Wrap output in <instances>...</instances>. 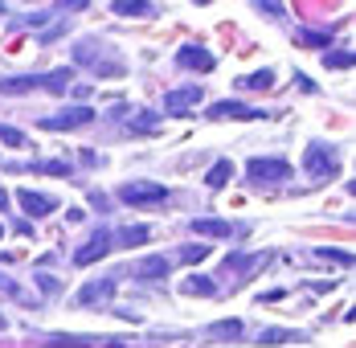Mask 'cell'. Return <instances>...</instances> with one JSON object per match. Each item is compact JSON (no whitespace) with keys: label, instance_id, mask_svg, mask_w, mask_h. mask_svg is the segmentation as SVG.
<instances>
[{"label":"cell","instance_id":"1","mask_svg":"<svg viewBox=\"0 0 356 348\" xmlns=\"http://www.w3.org/2000/svg\"><path fill=\"white\" fill-rule=\"evenodd\" d=\"M303 173L316 176V180H327V176L340 173V160H336V152H332L327 143H307V152H303Z\"/></svg>","mask_w":356,"mask_h":348},{"label":"cell","instance_id":"2","mask_svg":"<svg viewBox=\"0 0 356 348\" xmlns=\"http://www.w3.org/2000/svg\"><path fill=\"white\" fill-rule=\"evenodd\" d=\"M119 201H127V205H164V201H168V189H164V184H152V180L123 184V189H119Z\"/></svg>","mask_w":356,"mask_h":348},{"label":"cell","instance_id":"3","mask_svg":"<svg viewBox=\"0 0 356 348\" xmlns=\"http://www.w3.org/2000/svg\"><path fill=\"white\" fill-rule=\"evenodd\" d=\"M246 176L254 184H279V180L291 176V164L286 160H270V156H258V160L246 164Z\"/></svg>","mask_w":356,"mask_h":348},{"label":"cell","instance_id":"4","mask_svg":"<svg viewBox=\"0 0 356 348\" xmlns=\"http://www.w3.org/2000/svg\"><path fill=\"white\" fill-rule=\"evenodd\" d=\"M107 250H115V234L111 230H95L90 242L82 250H74V267H95L99 258H107Z\"/></svg>","mask_w":356,"mask_h":348},{"label":"cell","instance_id":"5","mask_svg":"<svg viewBox=\"0 0 356 348\" xmlns=\"http://www.w3.org/2000/svg\"><path fill=\"white\" fill-rule=\"evenodd\" d=\"M90 119H95L90 106H66V111H58V115H45L41 127H45V132H74V127H86Z\"/></svg>","mask_w":356,"mask_h":348},{"label":"cell","instance_id":"6","mask_svg":"<svg viewBox=\"0 0 356 348\" xmlns=\"http://www.w3.org/2000/svg\"><path fill=\"white\" fill-rule=\"evenodd\" d=\"M111 295H115V283H111V278H95V283H86V287L74 295V303H78V308H95V303H107Z\"/></svg>","mask_w":356,"mask_h":348},{"label":"cell","instance_id":"7","mask_svg":"<svg viewBox=\"0 0 356 348\" xmlns=\"http://www.w3.org/2000/svg\"><path fill=\"white\" fill-rule=\"evenodd\" d=\"M201 99H205V86H180V90H168L164 106H168V115H184L188 106H197Z\"/></svg>","mask_w":356,"mask_h":348},{"label":"cell","instance_id":"8","mask_svg":"<svg viewBox=\"0 0 356 348\" xmlns=\"http://www.w3.org/2000/svg\"><path fill=\"white\" fill-rule=\"evenodd\" d=\"M242 319H217L205 328V340H213V345H234V340H242Z\"/></svg>","mask_w":356,"mask_h":348},{"label":"cell","instance_id":"9","mask_svg":"<svg viewBox=\"0 0 356 348\" xmlns=\"http://www.w3.org/2000/svg\"><path fill=\"white\" fill-rule=\"evenodd\" d=\"M177 66L180 70H201V74H209L213 70V54L209 49H201V45H184L177 54Z\"/></svg>","mask_w":356,"mask_h":348},{"label":"cell","instance_id":"10","mask_svg":"<svg viewBox=\"0 0 356 348\" xmlns=\"http://www.w3.org/2000/svg\"><path fill=\"white\" fill-rule=\"evenodd\" d=\"M17 201H21V209H25L29 217H45V213H54V209H58V201H54V197L33 193V189H21V193H17Z\"/></svg>","mask_w":356,"mask_h":348},{"label":"cell","instance_id":"11","mask_svg":"<svg viewBox=\"0 0 356 348\" xmlns=\"http://www.w3.org/2000/svg\"><path fill=\"white\" fill-rule=\"evenodd\" d=\"M209 119H266V111H250V106L234 103V99H225V103H213V106H209Z\"/></svg>","mask_w":356,"mask_h":348},{"label":"cell","instance_id":"12","mask_svg":"<svg viewBox=\"0 0 356 348\" xmlns=\"http://www.w3.org/2000/svg\"><path fill=\"white\" fill-rule=\"evenodd\" d=\"M193 234H201V238H229L234 226L229 221H217V217H197L193 221Z\"/></svg>","mask_w":356,"mask_h":348},{"label":"cell","instance_id":"13","mask_svg":"<svg viewBox=\"0 0 356 348\" xmlns=\"http://www.w3.org/2000/svg\"><path fill=\"white\" fill-rule=\"evenodd\" d=\"M74 82V70L62 66V70H49V74H41V86L49 90V95H66V86Z\"/></svg>","mask_w":356,"mask_h":348},{"label":"cell","instance_id":"14","mask_svg":"<svg viewBox=\"0 0 356 348\" xmlns=\"http://www.w3.org/2000/svg\"><path fill=\"white\" fill-rule=\"evenodd\" d=\"M168 258L164 254H152V258H140V267H136V275L140 278H168Z\"/></svg>","mask_w":356,"mask_h":348},{"label":"cell","instance_id":"15","mask_svg":"<svg viewBox=\"0 0 356 348\" xmlns=\"http://www.w3.org/2000/svg\"><path fill=\"white\" fill-rule=\"evenodd\" d=\"M41 86V74H29V78H4L0 90L4 95H25V90H37Z\"/></svg>","mask_w":356,"mask_h":348},{"label":"cell","instance_id":"16","mask_svg":"<svg viewBox=\"0 0 356 348\" xmlns=\"http://www.w3.org/2000/svg\"><path fill=\"white\" fill-rule=\"evenodd\" d=\"M147 238H152V230H147V226H123V230L115 234V242H119V246H143Z\"/></svg>","mask_w":356,"mask_h":348},{"label":"cell","instance_id":"17","mask_svg":"<svg viewBox=\"0 0 356 348\" xmlns=\"http://www.w3.org/2000/svg\"><path fill=\"white\" fill-rule=\"evenodd\" d=\"M180 291H184V295H205V299H209V295H217V287H213V283H209L205 275L184 278V283H180Z\"/></svg>","mask_w":356,"mask_h":348},{"label":"cell","instance_id":"18","mask_svg":"<svg viewBox=\"0 0 356 348\" xmlns=\"http://www.w3.org/2000/svg\"><path fill=\"white\" fill-rule=\"evenodd\" d=\"M111 8H115L119 17H147V13H152V4H147V0H115Z\"/></svg>","mask_w":356,"mask_h":348},{"label":"cell","instance_id":"19","mask_svg":"<svg viewBox=\"0 0 356 348\" xmlns=\"http://www.w3.org/2000/svg\"><path fill=\"white\" fill-rule=\"evenodd\" d=\"M229 176H234V164H229V160H217L213 168L205 173V184H209V189H221V184H225Z\"/></svg>","mask_w":356,"mask_h":348},{"label":"cell","instance_id":"20","mask_svg":"<svg viewBox=\"0 0 356 348\" xmlns=\"http://www.w3.org/2000/svg\"><path fill=\"white\" fill-rule=\"evenodd\" d=\"M291 340H299V332H291V328H266L258 336V345H291Z\"/></svg>","mask_w":356,"mask_h":348},{"label":"cell","instance_id":"21","mask_svg":"<svg viewBox=\"0 0 356 348\" xmlns=\"http://www.w3.org/2000/svg\"><path fill=\"white\" fill-rule=\"evenodd\" d=\"M242 86H250V90H270V86H275V70H258V74H250Z\"/></svg>","mask_w":356,"mask_h":348},{"label":"cell","instance_id":"22","mask_svg":"<svg viewBox=\"0 0 356 348\" xmlns=\"http://www.w3.org/2000/svg\"><path fill=\"white\" fill-rule=\"evenodd\" d=\"M33 173H45V176H70L74 168L66 164V160H41V164H33Z\"/></svg>","mask_w":356,"mask_h":348},{"label":"cell","instance_id":"23","mask_svg":"<svg viewBox=\"0 0 356 348\" xmlns=\"http://www.w3.org/2000/svg\"><path fill=\"white\" fill-rule=\"evenodd\" d=\"M90 70H95V74H103V78H107V74H111V78H123V74H127V66H123V62H111V58H99Z\"/></svg>","mask_w":356,"mask_h":348},{"label":"cell","instance_id":"24","mask_svg":"<svg viewBox=\"0 0 356 348\" xmlns=\"http://www.w3.org/2000/svg\"><path fill=\"white\" fill-rule=\"evenodd\" d=\"M45 348H90V340H82V336H49Z\"/></svg>","mask_w":356,"mask_h":348},{"label":"cell","instance_id":"25","mask_svg":"<svg viewBox=\"0 0 356 348\" xmlns=\"http://www.w3.org/2000/svg\"><path fill=\"white\" fill-rule=\"evenodd\" d=\"M316 258H323V262H340V267H353V254H348V250H316Z\"/></svg>","mask_w":356,"mask_h":348},{"label":"cell","instance_id":"26","mask_svg":"<svg viewBox=\"0 0 356 348\" xmlns=\"http://www.w3.org/2000/svg\"><path fill=\"white\" fill-rule=\"evenodd\" d=\"M74 58H78L82 66H95V62H99V54H95V41H82V45L74 49Z\"/></svg>","mask_w":356,"mask_h":348},{"label":"cell","instance_id":"27","mask_svg":"<svg viewBox=\"0 0 356 348\" xmlns=\"http://www.w3.org/2000/svg\"><path fill=\"white\" fill-rule=\"evenodd\" d=\"M323 62L332 70H348L353 66V54H344V49H340V54H323Z\"/></svg>","mask_w":356,"mask_h":348},{"label":"cell","instance_id":"28","mask_svg":"<svg viewBox=\"0 0 356 348\" xmlns=\"http://www.w3.org/2000/svg\"><path fill=\"white\" fill-rule=\"evenodd\" d=\"M205 254H209V246H184L180 250V262H201Z\"/></svg>","mask_w":356,"mask_h":348},{"label":"cell","instance_id":"29","mask_svg":"<svg viewBox=\"0 0 356 348\" xmlns=\"http://www.w3.org/2000/svg\"><path fill=\"white\" fill-rule=\"evenodd\" d=\"M0 143H13V148H25V136H21L17 127H4V123H0Z\"/></svg>","mask_w":356,"mask_h":348},{"label":"cell","instance_id":"30","mask_svg":"<svg viewBox=\"0 0 356 348\" xmlns=\"http://www.w3.org/2000/svg\"><path fill=\"white\" fill-rule=\"evenodd\" d=\"M299 45H327V33H312V29H299Z\"/></svg>","mask_w":356,"mask_h":348},{"label":"cell","instance_id":"31","mask_svg":"<svg viewBox=\"0 0 356 348\" xmlns=\"http://www.w3.org/2000/svg\"><path fill=\"white\" fill-rule=\"evenodd\" d=\"M37 287H41L45 295H54V291H58V278H54V275H41V271H37Z\"/></svg>","mask_w":356,"mask_h":348},{"label":"cell","instance_id":"32","mask_svg":"<svg viewBox=\"0 0 356 348\" xmlns=\"http://www.w3.org/2000/svg\"><path fill=\"white\" fill-rule=\"evenodd\" d=\"M8 205V193H4V189H0V209Z\"/></svg>","mask_w":356,"mask_h":348},{"label":"cell","instance_id":"33","mask_svg":"<svg viewBox=\"0 0 356 348\" xmlns=\"http://www.w3.org/2000/svg\"><path fill=\"white\" fill-rule=\"evenodd\" d=\"M0 328H8V315H0Z\"/></svg>","mask_w":356,"mask_h":348},{"label":"cell","instance_id":"34","mask_svg":"<svg viewBox=\"0 0 356 348\" xmlns=\"http://www.w3.org/2000/svg\"><path fill=\"white\" fill-rule=\"evenodd\" d=\"M0 234H4V230H0Z\"/></svg>","mask_w":356,"mask_h":348}]
</instances>
